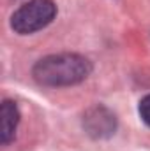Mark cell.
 Masks as SVG:
<instances>
[{"label":"cell","mask_w":150,"mask_h":151,"mask_svg":"<svg viewBox=\"0 0 150 151\" xmlns=\"http://www.w3.org/2000/svg\"><path fill=\"white\" fill-rule=\"evenodd\" d=\"M83 128L94 139H108L117 130V118L104 106H94L83 114Z\"/></svg>","instance_id":"3"},{"label":"cell","mask_w":150,"mask_h":151,"mask_svg":"<svg viewBox=\"0 0 150 151\" xmlns=\"http://www.w3.org/2000/svg\"><path fill=\"white\" fill-rule=\"evenodd\" d=\"M92 72L90 62L76 53L51 55L34 65V79L44 86H71L85 81Z\"/></svg>","instance_id":"1"},{"label":"cell","mask_w":150,"mask_h":151,"mask_svg":"<svg viewBox=\"0 0 150 151\" xmlns=\"http://www.w3.org/2000/svg\"><path fill=\"white\" fill-rule=\"evenodd\" d=\"M2 128H0V139L4 144H9L14 135H16V128H18V121H20V113L18 107L12 100H4L2 102Z\"/></svg>","instance_id":"4"},{"label":"cell","mask_w":150,"mask_h":151,"mask_svg":"<svg viewBox=\"0 0 150 151\" xmlns=\"http://www.w3.org/2000/svg\"><path fill=\"white\" fill-rule=\"evenodd\" d=\"M57 5L53 0H30L23 4L11 18V27L16 34H34L53 21Z\"/></svg>","instance_id":"2"},{"label":"cell","mask_w":150,"mask_h":151,"mask_svg":"<svg viewBox=\"0 0 150 151\" xmlns=\"http://www.w3.org/2000/svg\"><path fill=\"white\" fill-rule=\"evenodd\" d=\"M140 116H141V119L150 127V95L143 97L141 102H140Z\"/></svg>","instance_id":"5"}]
</instances>
